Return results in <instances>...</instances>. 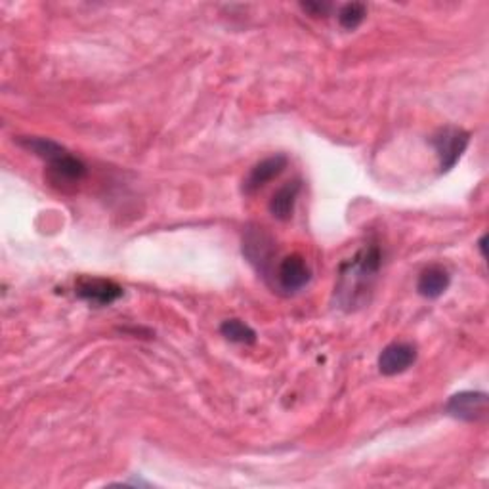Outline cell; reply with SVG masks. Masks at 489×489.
Masks as SVG:
<instances>
[{"mask_svg": "<svg viewBox=\"0 0 489 489\" xmlns=\"http://www.w3.org/2000/svg\"><path fill=\"white\" fill-rule=\"evenodd\" d=\"M287 164H289V159L287 156H283V153H277V156L262 159L260 163L253 166V169H250V173L243 180V193L245 195L257 193L258 190L266 186L268 181H272L274 178L282 174L287 169Z\"/></svg>", "mask_w": 489, "mask_h": 489, "instance_id": "cell-7", "label": "cell"}, {"mask_svg": "<svg viewBox=\"0 0 489 489\" xmlns=\"http://www.w3.org/2000/svg\"><path fill=\"white\" fill-rule=\"evenodd\" d=\"M445 413L465 423H478L487 415V394L465 390L453 394L445 403Z\"/></svg>", "mask_w": 489, "mask_h": 489, "instance_id": "cell-6", "label": "cell"}, {"mask_svg": "<svg viewBox=\"0 0 489 489\" xmlns=\"http://www.w3.org/2000/svg\"><path fill=\"white\" fill-rule=\"evenodd\" d=\"M367 16V4L363 3H348L339 10V23L342 30L354 31Z\"/></svg>", "mask_w": 489, "mask_h": 489, "instance_id": "cell-14", "label": "cell"}, {"mask_svg": "<svg viewBox=\"0 0 489 489\" xmlns=\"http://www.w3.org/2000/svg\"><path fill=\"white\" fill-rule=\"evenodd\" d=\"M272 277L279 291L287 292V295H292V292H299L300 289L308 285L312 272L300 255H291L277 264Z\"/></svg>", "mask_w": 489, "mask_h": 489, "instance_id": "cell-4", "label": "cell"}, {"mask_svg": "<svg viewBox=\"0 0 489 489\" xmlns=\"http://www.w3.org/2000/svg\"><path fill=\"white\" fill-rule=\"evenodd\" d=\"M18 144L31 151L33 156L45 159L46 163H52L54 159L62 157L63 153H67L65 148H62L58 142H54V139H48V138H35V136H23V138H18Z\"/></svg>", "mask_w": 489, "mask_h": 489, "instance_id": "cell-12", "label": "cell"}, {"mask_svg": "<svg viewBox=\"0 0 489 489\" xmlns=\"http://www.w3.org/2000/svg\"><path fill=\"white\" fill-rule=\"evenodd\" d=\"M381 262L383 253L379 245H367L350 262L342 264L339 292L346 308H354V306L361 304V300L366 299L376 274L381 270Z\"/></svg>", "mask_w": 489, "mask_h": 489, "instance_id": "cell-1", "label": "cell"}, {"mask_svg": "<svg viewBox=\"0 0 489 489\" xmlns=\"http://www.w3.org/2000/svg\"><path fill=\"white\" fill-rule=\"evenodd\" d=\"M122 287L104 277H80L75 283V295L92 306H109L122 297Z\"/></svg>", "mask_w": 489, "mask_h": 489, "instance_id": "cell-5", "label": "cell"}, {"mask_svg": "<svg viewBox=\"0 0 489 489\" xmlns=\"http://www.w3.org/2000/svg\"><path fill=\"white\" fill-rule=\"evenodd\" d=\"M243 255L250 262L262 277H272L274 275V257H275V241L274 237L258 226H250L245 230L243 235Z\"/></svg>", "mask_w": 489, "mask_h": 489, "instance_id": "cell-2", "label": "cell"}, {"mask_svg": "<svg viewBox=\"0 0 489 489\" xmlns=\"http://www.w3.org/2000/svg\"><path fill=\"white\" fill-rule=\"evenodd\" d=\"M300 8L304 12H308L310 16H314V18L327 16V13L331 12V4H327V3H302Z\"/></svg>", "mask_w": 489, "mask_h": 489, "instance_id": "cell-15", "label": "cell"}, {"mask_svg": "<svg viewBox=\"0 0 489 489\" xmlns=\"http://www.w3.org/2000/svg\"><path fill=\"white\" fill-rule=\"evenodd\" d=\"M300 190H302L300 180H291L285 186L279 188L274 193V198L270 199V205H268L270 215L275 220H282V222L291 220L292 213H295V205H297Z\"/></svg>", "mask_w": 489, "mask_h": 489, "instance_id": "cell-10", "label": "cell"}, {"mask_svg": "<svg viewBox=\"0 0 489 489\" xmlns=\"http://www.w3.org/2000/svg\"><path fill=\"white\" fill-rule=\"evenodd\" d=\"M485 241H487V235H482V240L478 241V249H480L482 257H485Z\"/></svg>", "mask_w": 489, "mask_h": 489, "instance_id": "cell-16", "label": "cell"}, {"mask_svg": "<svg viewBox=\"0 0 489 489\" xmlns=\"http://www.w3.org/2000/svg\"><path fill=\"white\" fill-rule=\"evenodd\" d=\"M451 283V275L443 266H428L418 275L417 291L425 299H438Z\"/></svg>", "mask_w": 489, "mask_h": 489, "instance_id": "cell-11", "label": "cell"}, {"mask_svg": "<svg viewBox=\"0 0 489 489\" xmlns=\"http://www.w3.org/2000/svg\"><path fill=\"white\" fill-rule=\"evenodd\" d=\"M85 176H87V164L80 159L73 157L69 151L63 153L62 157L48 163V180L60 188L75 186Z\"/></svg>", "mask_w": 489, "mask_h": 489, "instance_id": "cell-9", "label": "cell"}, {"mask_svg": "<svg viewBox=\"0 0 489 489\" xmlns=\"http://www.w3.org/2000/svg\"><path fill=\"white\" fill-rule=\"evenodd\" d=\"M220 333L223 339L235 344H255L257 342V333L250 329L241 319H226L220 325Z\"/></svg>", "mask_w": 489, "mask_h": 489, "instance_id": "cell-13", "label": "cell"}, {"mask_svg": "<svg viewBox=\"0 0 489 489\" xmlns=\"http://www.w3.org/2000/svg\"><path fill=\"white\" fill-rule=\"evenodd\" d=\"M417 361V348L409 342L388 344L379 356V371L386 376H394L413 367Z\"/></svg>", "mask_w": 489, "mask_h": 489, "instance_id": "cell-8", "label": "cell"}, {"mask_svg": "<svg viewBox=\"0 0 489 489\" xmlns=\"http://www.w3.org/2000/svg\"><path fill=\"white\" fill-rule=\"evenodd\" d=\"M470 144V134L459 127H445L432 138V146L436 149L440 161V171L447 173L463 157Z\"/></svg>", "mask_w": 489, "mask_h": 489, "instance_id": "cell-3", "label": "cell"}]
</instances>
